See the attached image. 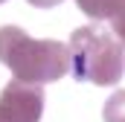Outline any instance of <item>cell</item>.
Segmentation results:
<instances>
[{"label":"cell","mask_w":125,"mask_h":122,"mask_svg":"<svg viewBox=\"0 0 125 122\" xmlns=\"http://www.w3.org/2000/svg\"><path fill=\"white\" fill-rule=\"evenodd\" d=\"M108 23H111L108 29L114 32V35L119 38V44H122V47H125V9H122V12H116V15H114V18H111Z\"/></svg>","instance_id":"cell-6"},{"label":"cell","mask_w":125,"mask_h":122,"mask_svg":"<svg viewBox=\"0 0 125 122\" xmlns=\"http://www.w3.org/2000/svg\"><path fill=\"white\" fill-rule=\"evenodd\" d=\"M76 3H79V9H82L93 23H99V20H111L116 12L125 9V0H76Z\"/></svg>","instance_id":"cell-4"},{"label":"cell","mask_w":125,"mask_h":122,"mask_svg":"<svg viewBox=\"0 0 125 122\" xmlns=\"http://www.w3.org/2000/svg\"><path fill=\"white\" fill-rule=\"evenodd\" d=\"M102 119L105 122H125V90H116V93L108 96Z\"/></svg>","instance_id":"cell-5"},{"label":"cell","mask_w":125,"mask_h":122,"mask_svg":"<svg viewBox=\"0 0 125 122\" xmlns=\"http://www.w3.org/2000/svg\"><path fill=\"white\" fill-rule=\"evenodd\" d=\"M0 64H6L18 81L47 84L70 73V47L32 38L21 26H0Z\"/></svg>","instance_id":"cell-1"},{"label":"cell","mask_w":125,"mask_h":122,"mask_svg":"<svg viewBox=\"0 0 125 122\" xmlns=\"http://www.w3.org/2000/svg\"><path fill=\"white\" fill-rule=\"evenodd\" d=\"M70 73L76 81L111 87L125 76V47L108 26H79L70 38Z\"/></svg>","instance_id":"cell-2"},{"label":"cell","mask_w":125,"mask_h":122,"mask_svg":"<svg viewBox=\"0 0 125 122\" xmlns=\"http://www.w3.org/2000/svg\"><path fill=\"white\" fill-rule=\"evenodd\" d=\"M0 3H6V0H0Z\"/></svg>","instance_id":"cell-8"},{"label":"cell","mask_w":125,"mask_h":122,"mask_svg":"<svg viewBox=\"0 0 125 122\" xmlns=\"http://www.w3.org/2000/svg\"><path fill=\"white\" fill-rule=\"evenodd\" d=\"M29 6H38V9H52V6H58L64 0H26Z\"/></svg>","instance_id":"cell-7"},{"label":"cell","mask_w":125,"mask_h":122,"mask_svg":"<svg viewBox=\"0 0 125 122\" xmlns=\"http://www.w3.org/2000/svg\"><path fill=\"white\" fill-rule=\"evenodd\" d=\"M44 113L41 84L12 79L0 93V122H38Z\"/></svg>","instance_id":"cell-3"}]
</instances>
